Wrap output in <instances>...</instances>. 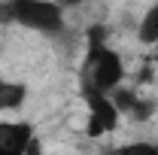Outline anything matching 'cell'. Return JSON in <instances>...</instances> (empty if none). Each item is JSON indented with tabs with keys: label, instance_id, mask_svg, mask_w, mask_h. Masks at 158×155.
I'll return each instance as SVG.
<instances>
[{
	"label": "cell",
	"instance_id": "obj_1",
	"mask_svg": "<svg viewBox=\"0 0 158 155\" xmlns=\"http://www.w3.org/2000/svg\"><path fill=\"white\" fill-rule=\"evenodd\" d=\"M64 12L58 0H0V27L19 24L43 37H61L67 31Z\"/></svg>",
	"mask_w": 158,
	"mask_h": 155
},
{
	"label": "cell",
	"instance_id": "obj_2",
	"mask_svg": "<svg viewBox=\"0 0 158 155\" xmlns=\"http://www.w3.org/2000/svg\"><path fill=\"white\" fill-rule=\"evenodd\" d=\"M125 82V61L110 43L85 46V58L79 67V91H103L110 94Z\"/></svg>",
	"mask_w": 158,
	"mask_h": 155
},
{
	"label": "cell",
	"instance_id": "obj_3",
	"mask_svg": "<svg viewBox=\"0 0 158 155\" xmlns=\"http://www.w3.org/2000/svg\"><path fill=\"white\" fill-rule=\"evenodd\" d=\"M85 103H88V122H85V134L88 137H106L118 131V122L122 113L113 103V97L103 94V91H82Z\"/></svg>",
	"mask_w": 158,
	"mask_h": 155
},
{
	"label": "cell",
	"instance_id": "obj_4",
	"mask_svg": "<svg viewBox=\"0 0 158 155\" xmlns=\"http://www.w3.org/2000/svg\"><path fill=\"white\" fill-rule=\"evenodd\" d=\"M34 143L31 122H0V155H27Z\"/></svg>",
	"mask_w": 158,
	"mask_h": 155
},
{
	"label": "cell",
	"instance_id": "obj_5",
	"mask_svg": "<svg viewBox=\"0 0 158 155\" xmlns=\"http://www.w3.org/2000/svg\"><path fill=\"white\" fill-rule=\"evenodd\" d=\"M31 94V88L15 79H0V113H15L24 107V100Z\"/></svg>",
	"mask_w": 158,
	"mask_h": 155
},
{
	"label": "cell",
	"instance_id": "obj_6",
	"mask_svg": "<svg viewBox=\"0 0 158 155\" xmlns=\"http://www.w3.org/2000/svg\"><path fill=\"white\" fill-rule=\"evenodd\" d=\"M137 40L140 46H158V0L143 12V19L137 24Z\"/></svg>",
	"mask_w": 158,
	"mask_h": 155
},
{
	"label": "cell",
	"instance_id": "obj_7",
	"mask_svg": "<svg viewBox=\"0 0 158 155\" xmlns=\"http://www.w3.org/2000/svg\"><path fill=\"white\" fill-rule=\"evenodd\" d=\"M155 113H158V97H137V103L128 113V119L131 122H149Z\"/></svg>",
	"mask_w": 158,
	"mask_h": 155
},
{
	"label": "cell",
	"instance_id": "obj_8",
	"mask_svg": "<svg viewBox=\"0 0 158 155\" xmlns=\"http://www.w3.org/2000/svg\"><path fill=\"white\" fill-rule=\"evenodd\" d=\"M98 43H110V24H88V31H85V46H98Z\"/></svg>",
	"mask_w": 158,
	"mask_h": 155
},
{
	"label": "cell",
	"instance_id": "obj_9",
	"mask_svg": "<svg viewBox=\"0 0 158 155\" xmlns=\"http://www.w3.org/2000/svg\"><path fill=\"white\" fill-rule=\"evenodd\" d=\"M58 3L64 6V9H76V6H82L85 0H58Z\"/></svg>",
	"mask_w": 158,
	"mask_h": 155
},
{
	"label": "cell",
	"instance_id": "obj_10",
	"mask_svg": "<svg viewBox=\"0 0 158 155\" xmlns=\"http://www.w3.org/2000/svg\"><path fill=\"white\" fill-rule=\"evenodd\" d=\"M152 61H155V67H158V46H155V58H152Z\"/></svg>",
	"mask_w": 158,
	"mask_h": 155
}]
</instances>
